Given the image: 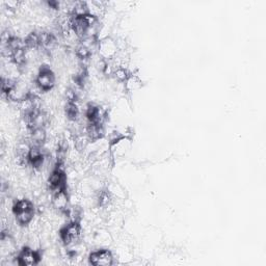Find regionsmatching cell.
Segmentation results:
<instances>
[{"label": "cell", "instance_id": "1", "mask_svg": "<svg viewBox=\"0 0 266 266\" xmlns=\"http://www.w3.org/2000/svg\"><path fill=\"white\" fill-rule=\"evenodd\" d=\"M13 212L15 214L19 225L26 226L34 219L35 208L31 201L25 199L19 200L14 205Z\"/></svg>", "mask_w": 266, "mask_h": 266}, {"label": "cell", "instance_id": "2", "mask_svg": "<svg viewBox=\"0 0 266 266\" xmlns=\"http://www.w3.org/2000/svg\"><path fill=\"white\" fill-rule=\"evenodd\" d=\"M55 82V77L52 73L51 70L47 67H42L40 72L37 77V86L41 91L47 92L51 90L54 86Z\"/></svg>", "mask_w": 266, "mask_h": 266}, {"label": "cell", "instance_id": "3", "mask_svg": "<svg viewBox=\"0 0 266 266\" xmlns=\"http://www.w3.org/2000/svg\"><path fill=\"white\" fill-rule=\"evenodd\" d=\"M80 235V226L77 221L70 222L62 231H61V238L65 244L69 245L74 243Z\"/></svg>", "mask_w": 266, "mask_h": 266}, {"label": "cell", "instance_id": "4", "mask_svg": "<svg viewBox=\"0 0 266 266\" xmlns=\"http://www.w3.org/2000/svg\"><path fill=\"white\" fill-rule=\"evenodd\" d=\"M90 262L95 266H109L114 263V257L108 249H100L90 255Z\"/></svg>", "mask_w": 266, "mask_h": 266}, {"label": "cell", "instance_id": "5", "mask_svg": "<svg viewBox=\"0 0 266 266\" xmlns=\"http://www.w3.org/2000/svg\"><path fill=\"white\" fill-rule=\"evenodd\" d=\"M39 260V254L33 248H24L18 256V264L20 265H35Z\"/></svg>", "mask_w": 266, "mask_h": 266}, {"label": "cell", "instance_id": "6", "mask_svg": "<svg viewBox=\"0 0 266 266\" xmlns=\"http://www.w3.org/2000/svg\"><path fill=\"white\" fill-rule=\"evenodd\" d=\"M68 203H69V199H68L67 191L65 189L55 191L53 199H52V204L55 208L59 210H65L67 209Z\"/></svg>", "mask_w": 266, "mask_h": 266}, {"label": "cell", "instance_id": "7", "mask_svg": "<svg viewBox=\"0 0 266 266\" xmlns=\"http://www.w3.org/2000/svg\"><path fill=\"white\" fill-rule=\"evenodd\" d=\"M99 52L103 58H113L117 52V44L111 40H105L99 45Z\"/></svg>", "mask_w": 266, "mask_h": 266}, {"label": "cell", "instance_id": "8", "mask_svg": "<svg viewBox=\"0 0 266 266\" xmlns=\"http://www.w3.org/2000/svg\"><path fill=\"white\" fill-rule=\"evenodd\" d=\"M32 141L35 145H42L46 141V132L44 128H36L32 131Z\"/></svg>", "mask_w": 266, "mask_h": 266}]
</instances>
